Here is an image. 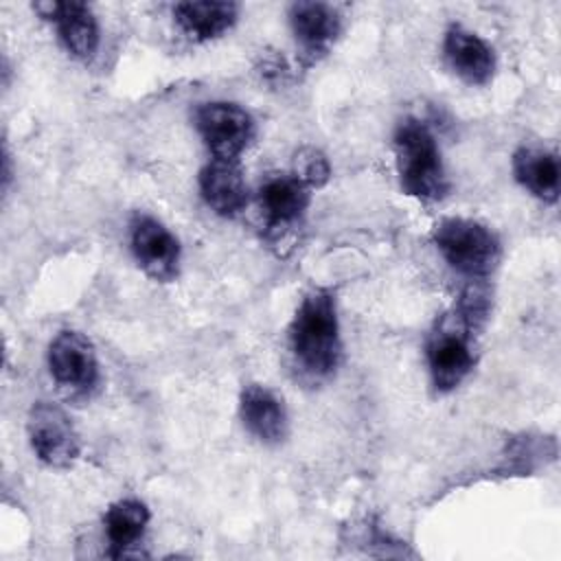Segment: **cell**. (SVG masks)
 Wrapping results in <instances>:
<instances>
[{
	"label": "cell",
	"mask_w": 561,
	"mask_h": 561,
	"mask_svg": "<svg viewBox=\"0 0 561 561\" xmlns=\"http://www.w3.org/2000/svg\"><path fill=\"white\" fill-rule=\"evenodd\" d=\"M28 438L39 460L50 467H68L79 454V436L68 414L46 401H37L28 412Z\"/></svg>",
	"instance_id": "obj_6"
},
{
	"label": "cell",
	"mask_w": 561,
	"mask_h": 561,
	"mask_svg": "<svg viewBox=\"0 0 561 561\" xmlns=\"http://www.w3.org/2000/svg\"><path fill=\"white\" fill-rule=\"evenodd\" d=\"M241 419L265 443H276L285 436V410L276 394L263 386H248L241 392Z\"/></svg>",
	"instance_id": "obj_14"
},
{
	"label": "cell",
	"mask_w": 561,
	"mask_h": 561,
	"mask_svg": "<svg viewBox=\"0 0 561 561\" xmlns=\"http://www.w3.org/2000/svg\"><path fill=\"white\" fill-rule=\"evenodd\" d=\"M175 18L182 28L195 39H210L228 31L237 18L232 2H180Z\"/></svg>",
	"instance_id": "obj_16"
},
{
	"label": "cell",
	"mask_w": 561,
	"mask_h": 561,
	"mask_svg": "<svg viewBox=\"0 0 561 561\" xmlns=\"http://www.w3.org/2000/svg\"><path fill=\"white\" fill-rule=\"evenodd\" d=\"M309 204V186L294 173H274L259 188V208L267 228L283 230L300 219Z\"/></svg>",
	"instance_id": "obj_9"
},
{
	"label": "cell",
	"mask_w": 561,
	"mask_h": 561,
	"mask_svg": "<svg viewBox=\"0 0 561 561\" xmlns=\"http://www.w3.org/2000/svg\"><path fill=\"white\" fill-rule=\"evenodd\" d=\"M296 364L311 377H327L340 362V327L333 296L327 289L309 291L289 329Z\"/></svg>",
	"instance_id": "obj_1"
},
{
	"label": "cell",
	"mask_w": 561,
	"mask_h": 561,
	"mask_svg": "<svg viewBox=\"0 0 561 561\" xmlns=\"http://www.w3.org/2000/svg\"><path fill=\"white\" fill-rule=\"evenodd\" d=\"M33 9L55 20L68 50L79 59H90L99 46V28L92 11L83 2H35Z\"/></svg>",
	"instance_id": "obj_10"
},
{
	"label": "cell",
	"mask_w": 561,
	"mask_h": 561,
	"mask_svg": "<svg viewBox=\"0 0 561 561\" xmlns=\"http://www.w3.org/2000/svg\"><path fill=\"white\" fill-rule=\"evenodd\" d=\"M513 171L517 182L539 199L554 202L559 197V162L554 153L522 147L513 156Z\"/></svg>",
	"instance_id": "obj_15"
},
{
	"label": "cell",
	"mask_w": 561,
	"mask_h": 561,
	"mask_svg": "<svg viewBox=\"0 0 561 561\" xmlns=\"http://www.w3.org/2000/svg\"><path fill=\"white\" fill-rule=\"evenodd\" d=\"M471 333V327L458 313L445 318L432 333L427 344V362L432 381L438 390H454L473 368Z\"/></svg>",
	"instance_id": "obj_4"
},
{
	"label": "cell",
	"mask_w": 561,
	"mask_h": 561,
	"mask_svg": "<svg viewBox=\"0 0 561 561\" xmlns=\"http://www.w3.org/2000/svg\"><path fill=\"white\" fill-rule=\"evenodd\" d=\"M199 188L217 215L232 217L245 204V182L237 160L213 158L199 173Z\"/></svg>",
	"instance_id": "obj_11"
},
{
	"label": "cell",
	"mask_w": 561,
	"mask_h": 561,
	"mask_svg": "<svg viewBox=\"0 0 561 561\" xmlns=\"http://www.w3.org/2000/svg\"><path fill=\"white\" fill-rule=\"evenodd\" d=\"M294 175L311 186H322L329 180V162L318 149H300L294 160Z\"/></svg>",
	"instance_id": "obj_18"
},
{
	"label": "cell",
	"mask_w": 561,
	"mask_h": 561,
	"mask_svg": "<svg viewBox=\"0 0 561 561\" xmlns=\"http://www.w3.org/2000/svg\"><path fill=\"white\" fill-rule=\"evenodd\" d=\"M394 153L403 188L419 199H440L447 191L440 153L432 131L416 118H405L394 131Z\"/></svg>",
	"instance_id": "obj_2"
},
{
	"label": "cell",
	"mask_w": 561,
	"mask_h": 561,
	"mask_svg": "<svg viewBox=\"0 0 561 561\" xmlns=\"http://www.w3.org/2000/svg\"><path fill=\"white\" fill-rule=\"evenodd\" d=\"M48 366L53 377L75 390H88L96 383L99 366L92 344L77 331H61L48 348Z\"/></svg>",
	"instance_id": "obj_7"
},
{
	"label": "cell",
	"mask_w": 561,
	"mask_h": 561,
	"mask_svg": "<svg viewBox=\"0 0 561 561\" xmlns=\"http://www.w3.org/2000/svg\"><path fill=\"white\" fill-rule=\"evenodd\" d=\"M434 241L447 263L471 278L486 276L500 259V243L495 234L471 219L440 221L436 226Z\"/></svg>",
	"instance_id": "obj_3"
},
{
	"label": "cell",
	"mask_w": 561,
	"mask_h": 561,
	"mask_svg": "<svg viewBox=\"0 0 561 561\" xmlns=\"http://www.w3.org/2000/svg\"><path fill=\"white\" fill-rule=\"evenodd\" d=\"M296 39L307 53H324L340 33V18L333 7L322 2H296L289 9Z\"/></svg>",
	"instance_id": "obj_13"
},
{
	"label": "cell",
	"mask_w": 561,
	"mask_h": 561,
	"mask_svg": "<svg viewBox=\"0 0 561 561\" xmlns=\"http://www.w3.org/2000/svg\"><path fill=\"white\" fill-rule=\"evenodd\" d=\"M197 129L215 158L237 160L248 147L254 125L245 110L234 103H206L197 110Z\"/></svg>",
	"instance_id": "obj_5"
},
{
	"label": "cell",
	"mask_w": 561,
	"mask_h": 561,
	"mask_svg": "<svg viewBox=\"0 0 561 561\" xmlns=\"http://www.w3.org/2000/svg\"><path fill=\"white\" fill-rule=\"evenodd\" d=\"M149 522V511L138 500H121L110 506L105 515V535L112 546V552L125 554L145 533Z\"/></svg>",
	"instance_id": "obj_17"
},
{
	"label": "cell",
	"mask_w": 561,
	"mask_h": 561,
	"mask_svg": "<svg viewBox=\"0 0 561 561\" xmlns=\"http://www.w3.org/2000/svg\"><path fill=\"white\" fill-rule=\"evenodd\" d=\"M445 55L451 68L467 81L482 85L493 75V53L491 48L471 31L462 26H451L445 35Z\"/></svg>",
	"instance_id": "obj_12"
},
{
	"label": "cell",
	"mask_w": 561,
	"mask_h": 561,
	"mask_svg": "<svg viewBox=\"0 0 561 561\" xmlns=\"http://www.w3.org/2000/svg\"><path fill=\"white\" fill-rule=\"evenodd\" d=\"M131 248L138 265L156 280H169L178 274V239L156 219L138 217L131 226Z\"/></svg>",
	"instance_id": "obj_8"
}]
</instances>
